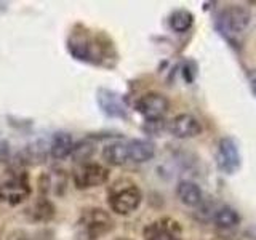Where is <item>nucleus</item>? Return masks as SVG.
Here are the masks:
<instances>
[{
    "label": "nucleus",
    "instance_id": "nucleus-1",
    "mask_svg": "<svg viewBox=\"0 0 256 240\" xmlns=\"http://www.w3.org/2000/svg\"><path fill=\"white\" fill-rule=\"evenodd\" d=\"M68 52L74 60L93 66L116 68L118 53L114 40L104 30H93L84 24H76L68 37Z\"/></svg>",
    "mask_w": 256,
    "mask_h": 240
},
{
    "label": "nucleus",
    "instance_id": "nucleus-2",
    "mask_svg": "<svg viewBox=\"0 0 256 240\" xmlns=\"http://www.w3.org/2000/svg\"><path fill=\"white\" fill-rule=\"evenodd\" d=\"M142 202V192L140 186L130 178H118L109 186L108 205L110 212L128 216L140 208Z\"/></svg>",
    "mask_w": 256,
    "mask_h": 240
},
{
    "label": "nucleus",
    "instance_id": "nucleus-3",
    "mask_svg": "<svg viewBox=\"0 0 256 240\" xmlns=\"http://www.w3.org/2000/svg\"><path fill=\"white\" fill-rule=\"evenodd\" d=\"M32 186L26 170L21 166H12L0 174V202L10 206L21 205L30 197Z\"/></svg>",
    "mask_w": 256,
    "mask_h": 240
},
{
    "label": "nucleus",
    "instance_id": "nucleus-4",
    "mask_svg": "<svg viewBox=\"0 0 256 240\" xmlns=\"http://www.w3.org/2000/svg\"><path fill=\"white\" fill-rule=\"evenodd\" d=\"M114 220L104 208L88 206L80 213L74 240H98L114 229Z\"/></svg>",
    "mask_w": 256,
    "mask_h": 240
},
{
    "label": "nucleus",
    "instance_id": "nucleus-5",
    "mask_svg": "<svg viewBox=\"0 0 256 240\" xmlns=\"http://www.w3.org/2000/svg\"><path fill=\"white\" fill-rule=\"evenodd\" d=\"M250 10L244 5H229L218 14L216 18V26L228 36H238L246 29L250 24Z\"/></svg>",
    "mask_w": 256,
    "mask_h": 240
},
{
    "label": "nucleus",
    "instance_id": "nucleus-6",
    "mask_svg": "<svg viewBox=\"0 0 256 240\" xmlns=\"http://www.w3.org/2000/svg\"><path fill=\"white\" fill-rule=\"evenodd\" d=\"M72 181L78 190L100 188L109 181V168L94 162L82 164L72 172Z\"/></svg>",
    "mask_w": 256,
    "mask_h": 240
},
{
    "label": "nucleus",
    "instance_id": "nucleus-7",
    "mask_svg": "<svg viewBox=\"0 0 256 240\" xmlns=\"http://www.w3.org/2000/svg\"><path fill=\"white\" fill-rule=\"evenodd\" d=\"M168 109H170V101L164 93L158 92H148L134 101V110L142 116L146 122L164 120Z\"/></svg>",
    "mask_w": 256,
    "mask_h": 240
},
{
    "label": "nucleus",
    "instance_id": "nucleus-8",
    "mask_svg": "<svg viewBox=\"0 0 256 240\" xmlns=\"http://www.w3.org/2000/svg\"><path fill=\"white\" fill-rule=\"evenodd\" d=\"M142 240H182V226L174 218L162 216L144 228Z\"/></svg>",
    "mask_w": 256,
    "mask_h": 240
},
{
    "label": "nucleus",
    "instance_id": "nucleus-9",
    "mask_svg": "<svg viewBox=\"0 0 256 240\" xmlns=\"http://www.w3.org/2000/svg\"><path fill=\"white\" fill-rule=\"evenodd\" d=\"M214 158L218 168L226 174H234L240 168V164H242L237 142L229 136H224L218 141Z\"/></svg>",
    "mask_w": 256,
    "mask_h": 240
},
{
    "label": "nucleus",
    "instance_id": "nucleus-10",
    "mask_svg": "<svg viewBox=\"0 0 256 240\" xmlns=\"http://www.w3.org/2000/svg\"><path fill=\"white\" fill-rule=\"evenodd\" d=\"M96 102L101 109L104 116H108L109 118H122L128 120L130 114H128V108L122 98V94H118L114 90L109 88H98L96 92Z\"/></svg>",
    "mask_w": 256,
    "mask_h": 240
},
{
    "label": "nucleus",
    "instance_id": "nucleus-11",
    "mask_svg": "<svg viewBox=\"0 0 256 240\" xmlns=\"http://www.w3.org/2000/svg\"><path fill=\"white\" fill-rule=\"evenodd\" d=\"M172 136L178 140H189V138H196L200 133H202L204 126L200 124V120L194 117L192 114H178L174 116L170 122L165 125Z\"/></svg>",
    "mask_w": 256,
    "mask_h": 240
},
{
    "label": "nucleus",
    "instance_id": "nucleus-12",
    "mask_svg": "<svg viewBox=\"0 0 256 240\" xmlns=\"http://www.w3.org/2000/svg\"><path fill=\"white\" fill-rule=\"evenodd\" d=\"M50 152V146L42 141L37 140L34 142L24 146L18 156H16V166H36L40 164H45V160Z\"/></svg>",
    "mask_w": 256,
    "mask_h": 240
},
{
    "label": "nucleus",
    "instance_id": "nucleus-13",
    "mask_svg": "<svg viewBox=\"0 0 256 240\" xmlns=\"http://www.w3.org/2000/svg\"><path fill=\"white\" fill-rule=\"evenodd\" d=\"M128 160L134 164H144L154 158L156 156V144L150 140H130L126 142Z\"/></svg>",
    "mask_w": 256,
    "mask_h": 240
},
{
    "label": "nucleus",
    "instance_id": "nucleus-14",
    "mask_svg": "<svg viewBox=\"0 0 256 240\" xmlns=\"http://www.w3.org/2000/svg\"><path fill=\"white\" fill-rule=\"evenodd\" d=\"M176 196H178L180 202L186 206H198L204 202V192L200 189L198 184L189 180H182L176 186Z\"/></svg>",
    "mask_w": 256,
    "mask_h": 240
},
{
    "label": "nucleus",
    "instance_id": "nucleus-15",
    "mask_svg": "<svg viewBox=\"0 0 256 240\" xmlns=\"http://www.w3.org/2000/svg\"><path fill=\"white\" fill-rule=\"evenodd\" d=\"M102 158L104 162L112 166H122L128 162V149L125 141H110L102 148Z\"/></svg>",
    "mask_w": 256,
    "mask_h": 240
},
{
    "label": "nucleus",
    "instance_id": "nucleus-16",
    "mask_svg": "<svg viewBox=\"0 0 256 240\" xmlns=\"http://www.w3.org/2000/svg\"><path fill=\"white\" fill-rule=\"evenodd\" d=\"M56 214V206L50 198L40 196L29 208V218L36 222H50Z\"/></svg>",
    "mask_w": 256,
    "mask_h": 240
},
{
    "label": "nucleus",
    "instance_id": "nucleus-17",
    "mask_svg": "<svg viewBox=\"0 0 256 240\" xmlns=\"http://www.w3.org/2000/svg\"><path fill=\"white\" fill-rule=\"evenodd\" d=\"M72 148H74L72 136L66 132H58V133H54L53 140L50 142V156L54 160H62L68 156H70Z\"/></svg>",
    "mask_w": 256,
    "mask_h": 240
},
{
    "label": "nucleus",
    "instance_id": "nucleus-18",
    "mask_svg": "<svg viewBox=\"0 0 256 240\" xmlns=\"http://www.w3.org/2000/svg\"><path fill=\"white\" fill-rule=\"evenodd\" d=\"M213 222L214 226L218 229H234L240 224V214L237 210L234 208H230L228 205H224L221 208L214 212V216H213Z\"/></svg>",
    "mask_w": 256,
    "mask_h": 240
},
{
    "label": "nucleus",
    "instance_id": "nucleus-19",
    "mask_svg": "<svg viewBox=\"0 0 256 240\" xmlns=\"http://www.w3.org/2000/svg\"><path fill=\"white\" fill-rule=\"evenodd\" d=\"M168 24H170L172 30L178 32V34H184V32H188L192 28V24H194V14H192L189 10L180 8V10H174L170 14Z\"/></svg>",
    "mask_w": 256,
    "mask_h": 240
},
{
    "label": "nucleus",
    "instance_id": "nucleus-20",
    "mask_svg": "<svg viewBox=\"0 0 256 240\" xmlns=\"http://www.w3.org/2000/svg\"><path fill=\"white\" fill-rule=\"evenodd\" d=\"M94 154V142L92 141V136L86 140H82L80 142L74 144V148H72V152L70 156L74 158L76 164H86L88 160H90Z\"/></svg>",
    "mask_w": 256,
    "mask_h": 240
},
{
    "label": "nucleus",
    "instance_id": "nucleus-21",
    "mask_svg": "<svg viewBox=\"0 0 256 240\" xmlns=\"http://www.w3.org/2000/svg\"><path fill=\"white\" fill-rule=\"evenodd\" d=\"M182 77L188 84H192L197 77V64L196 61H186L182 64Z\"/></svg>",
    "mask_w": 256,
    "mask_h": 240
},
{
    "label": "nucleus",
    "instance_id": "nucleus-22",
    "mask_svg": "<svg viewBox=\"0 0 256 240\" xmlns=\"http://www.w3.org/2000/svg\"><path fill=\"white\" fill-rule=\"evenodd\" d=\"M6 240H34V238H32V236L26 229H20L18 228V229H13V230L8 232Z\"/></svg>",
    "mask_w": 256,
    "mask_h": 240
},
{
    "label": "nucleus",
    "instance_id": "nucleus-23",
    "mask_svg": "<svg viewBox=\"0 0 256 240\" xmlns=\"http://www.w3.org/2000/svg\"><path fill=\"white\" fill-rule=\"evenodd\" d=\"M165 125H164V120H154V122H146V125H144V132L148 133H158L160 130H162Z\"/></svg>",
    "mask_w": 256,
    "mask_h": 240
},
{
    "label": "nucleus",
    "instance_id": "nucleus-24",
    "mask_svg": "<svg viewBox=\"0 0 256 240\" xmlns=\"http://www.w3.org/2000/svg\"><path fill=\"white\" fill-rule=\"evenodd\" d=\"M10 158V144L5 140H0V164Z\"/></svg>",
    "mask_w": 256,
    "mask_h": 240
},
{
    "label": "nucleus",
    "instance_id": "nucleus-25",
    "mask_svg": "<svg viewBox=\"0 0 256 240\" xmlns=\"http://www.w3.org/2000/svg\"><path fill=\"white\" fill-rule=\"evenodd\" d=\"M112 240H132V238H128V237H116V238H112Z\"/></svg>",
    "mask_w": 256,
    "mask_h": 240
},
{
    "label": "nucleus",
    "instance_id": "nucleus-26",
    "mask_svg": "<svg viewBox=\"0 0 256 240\" xmlns=\"http://www.w3.org/2000/svg\"><path fill=\"white\" fill-rule=\"evenodd\" d=\"M253 90H254V93H256V78L253 80Z\"/></svg>",
    "mask_w": 256,
    "mask_h": 240
},
{
    "label": "nucleus",
    "instance_id": "nucleus-27",
    "mask_svg": "<svg viewBox=\"0 0 256 240\" xmlns=\"http://www.w3.org/2000/svg\"><path fill=\"white\" fill-rule=\"evenodd\" d=\"M208 240H224V238H208Z\"/></svg>",
    "mask_w": 256,
    "mask_h": 240
},
{
    "label": "nucleus",
    "instance_id": "nucleus-28",
    "mask_svg": "<svg viewBox=\"0 0 256 240\" xmlns=\"http://www.w3.org/2000/svg\"><path fill=\"white\" fill-rule=\"evenodd\" d=\"M0 240H2V232H0Z\"/></svg>",
    "mask_w": 256,
    "mask_h": 240
}]
</instances>
